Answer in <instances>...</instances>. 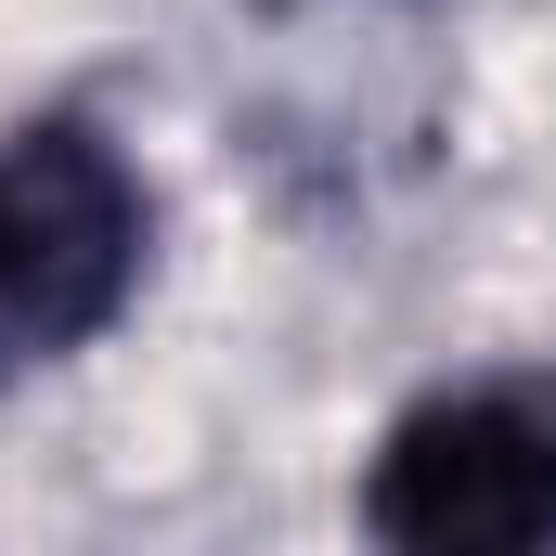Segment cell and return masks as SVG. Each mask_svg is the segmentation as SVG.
<instances>
[{"label": "cell", "instance_id": "7a4b0ae2", "mask_svg": "<svg viewBox=\"0 0 556 556\" xmlns=\"http://www.w3.org/2000/svg\"><path fill=\"white\" fill-rule=\"evenodd\" d=\"M363 531L402 556H544L556 544V363L440 376L376 427Z\"/></svg>", "mask_w": 556, "mask_h": 556}, {"label": "cell", "instance_id": "6da1fadb", "mask_svg": "<svg viewBox=\"0 0 556 556\" xmlns=\"http://www.w3.org/2000/svg\"><path fill=\"white\" fill-rule=\"evenodd\" d=\"M155 273V181L91 117L0 130V389L78 363Z\"/></svg>", "mask_w": 556, "mask_h": 556}]
</instances>
